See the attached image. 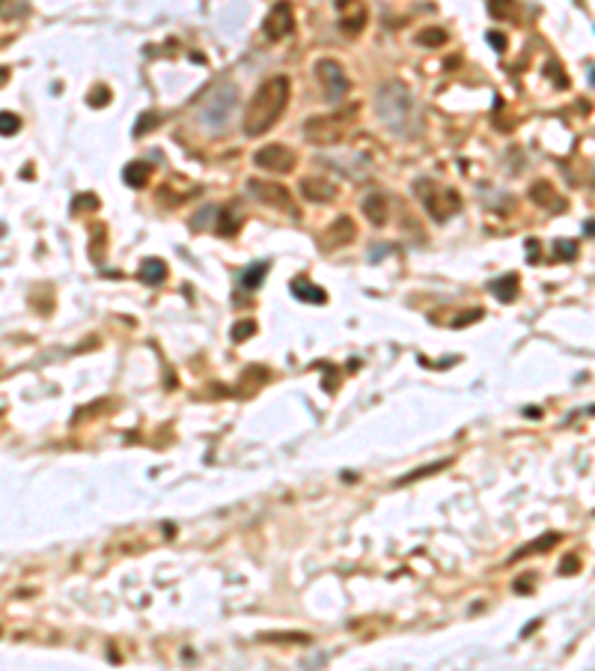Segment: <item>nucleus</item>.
Returning <instances> with one entry per match:
<instances>
[{
    "mask_svg": "<svg viewBox=\"0 0 595 671\" xmlns=\"http://www.w3.org/2000/svg\"><path fill=\"white\" fill-rule=\"evenodd\" d=\"M488 42L495 45L497 51H506V36L503 33H488Z\"/></svg>",
    "mask_w": 595,
    "mask_h": 671,
    "instance_id": "26",
    "label": "nucleus"
},
{
    "mask_svg": "<svg viewBox=\"0 0 595 671\" xmlns=\"http://www.w3.org/2000/svg\"><path fill=\"white\" fill-rule=\"evenodd\" d=\"M125 185H132V188H143V185L149 182V167L143 164V162H132L125 167V174H122Z\"/></svg>",
    "mask_w": 595,
    "mask_h": 671,
    "instance_id": "16",
    "label": "nucleus"
},
{
    "mask_svg": "<svg viewBox=\"0 0 595 671\" xmlns=\"http://www.w3.org/2000/svg\"><path fill=\"white\" fill-rule=\"evenodd\" d=\"M488 290H491V295H495L497 302H512V298L518 295V275H503L497 281H491Z\"/></svg>",
    "mask_w": 595,
    "mask_h": 671,
    "instance_id": "12",
    "label": "nucleus"
},
{
    "mask_svg": "<svg viewBox=\"0 0 595 671\" xmlns=\"http://www.w3.org/2000/svg\"><path fill=\"white\" fill-rule=\"evenodd\" d=\"M217 215H221V224H217V233H221V236H236V233H238L241 218L236 215V212H229V209H221V206H217Z\"/></svg>",
    "mask_w": 595,
    "mask_h": 671,
    "instance_id": "17",
    "label": "nucleus"
},
{
    "mask_svg": "<svg viewBox=\"0 0 595 671\" xmlns=\"http://www.w3.org/2000/svg\"><path fill=\"white\" fill-rule=\"evenodd\" d=\"M316 75H318V81L325 84L328 102H342L345 93H348L345 69H342L337 60H318V63H316Z\"/></svg>",
    "mask_w": 595,
    "mask_h": 671,
    "instance_id": "4",
    "label": "nucleus"
},
{
    "mask_svg": "<svg viewBox=\"0 0 595 671\" xmlns=\"http://www.w3.org/2000/svg\"><path fill=\"white\" fill-rule=\"evenodd\" d=\"M289 78L286 75H274L268 81L259 84V90L253 93L248 113H244V135L248 137H259L265 135L268 128L280 120V113L289 105Z\"/></svg>",
    "mask_w": 595,
    "mask_h": 671,
    "instance_id": "1",
    "label": "nucleus"
},
{
    "mask_svg": "<svg viewBox=\"0 0 595 671\" xmlns=\"http://www.w3.org/2000/svg\"><path fill=\"white\" fill-rule=\"evenodd\" d=\"M379 117L381 123L402 137H414L420 132V105L411 96V90L402 81H387L379 93Z\"/></svg>",
    "mask_w": 595,
    "mask_h": 671,
    "instance_id": "2",
    "label": "nucleus"
},
{
    "mask_svg": "<svg viewBox=\"0 0 595 671\" xmlns=\"http://www.w3.org/2000/svg\"><path fill=\"white\" fill-rule=\"evenodd\" d=\"M292 295L301 298V302H310V305H325L328 302V293L322 287H316V283L304 281V278L292 281Z\"/></svg>",
    "mask_w": 595,
    "mask_h": 671,
    "instance_id": "11",
    "label": "nucleus"
},
{
    "mask_svg": "<svg viewBox=\"0 0 595 671\" xmlns=\"http://www.w3.org/2000/svg\"><path fill=\"white\" fill-rule=\"evenodd\" d=\"M105 102H110V90H108V87H96V90L90 93V105H93V108H101Z\"/></svg>",
    "mask_w": 595,
    "mask_h": 671,
    "instance_id": "25",
    "label": "nucleus"
},
{
    "mask_svg": "<svg viewBox=\"0 0 595 671\" xmlns=\"http://www.w3.org/2000/svg\"><path fill=\"white\" fill-rule=\"evenodd\" d=\"M6 78H9V72H6V69H0V87L6 84Z\"/></svg>",
    "mask_w": 595,
    "mask_h": 671,
    "instance_id": "29",
    "label": "nucleus"
},
{
    "mask_svg": "<svg viewBox=\"0 0 595 671\" xmlns=\"http://www.w3.org/2000/svg\"><path fill=\"white\" fill-rule=\"evenodd\" d=\"M557 534H548V537H542L539 540V543H530V546H524V549H521L518 555H515V558H527V555H533V552H539V549H548V546H554L557 543Z\"/></svg>",
    "mask_w": 595,
    "mask_h": 671,
    "instance_id": "22",
    "label": "nucleus"
},
{
    "mask_svg": "<svg viewBox=\"0 0 595 671\" xmlns=\"http://www.w3.org/2000/svg\"><path fill=\"white\" fill-rule=\"evenodd\" d=\"M140 281L149 283V287H158V283L167 281V266L164 260H143L140 266Z\"/></svg>",
    "mask_w": 595,
    "mask_h": 671,
    "instance_id": "15",
    "label": "nucleus"
},
{
    "mask_svg": "<svg viewBox=\"0 0 595 671\" xmlns=\"http://www.w3.org/2000/svg\"><path fill=\"white\" fill-rule=\"evenodd\" d=\"M301 194L307 197L310 203H333V200H337V185L322 179V176H304Z\"/></svg>",
    "mask_w": 595,
    "mask_h": 671,
    "instance_id": "9",
    "label": "nucleus"
},
{
    "mask_svg": "<svg viewBox=\"0 0 595 671\" xmlns=\"http://www.w3.org/2000/svg\"><path fill=\"white\" fill-rule=\"evenodd\" d=\"M265 275H268V263H265V260H262V263H253L250 269H244L241 278H238L241 290H248V293L259 290V287H262V281H265Z\"/></svg>",
    "mask_w": 595,
    "mask_h": 671,
    "instance_id": "14",
    "label": "nucleus"
},
{
    "mask_svg": "<svg viewBox=\"0 0 595 671\" xmlns=\"http://www.w3.org/2000/svg\"><path fill=\"white\" fill-rule=\"evenodd\" d=\"M268 641H307V636H265Z\"/></svg>",
    "mask_w": 595,
    "mask_h": 671,
    "instance_id": "27",
    "label": "nucleus"
},
{
    "mask_svg": "<svg viewBox=\"0 0 595 671\" xmlns=\"http://www.w3.org/2000/svg\"><path fill=\"white\" fill-rule=\"evenodd\" d=\"M550 194H554V188H550V185L548 182H536L533 185V188H530V197L536 200V203H550Z\"/></svg>",
    "mask_w": 595,
    "mask_h": 671,
    "instance_id": "23",
    "label": "nucleus"
},
{
    "mask_svg": "<svg viewBox=\"0 0 595 671\" xmlns=\"http://www.w3.org/2000/svg\"><path fill=\"white\" fill-rule=\"evenodd\" d=\"M248 191L259 200V203H268V206H277V209H292V194H289L283 185H274V182H262V179H248Z\"/></svg>",
    "mask_w": 595,
    "mask_h": 671,
    "instance_id": "7",
    "label": "nucleus"
},
{
    "mask_svg": "<svg viewBox=\"0 0 595 671\" xmlns=\"http://www.w3.org/2000/svg\"><path fill=\"white\" fill-rule=\"evenodd\" d=\"M21 128V120L9 111H0V135H16Z\"/></svg>",
    "mask_w": 595,
    "mask_h": 671,
    "instance_id": "21",
    "label": "nucleus"
},
{
    "mask_svg": "<svg viewBox=\"0 0 595 671\" xmlns=\"http://www.w3.org/2000/svg\"><path fill=\"white\" fill-rule=\"evenodd\" d=\"M256 167L262 170H274V174H289V170L295 167V152L283 147V144H274V147H262L256 155H253Z\"/></svg>",
    "mask_w": 595,
    "mask_h": 671,
    "instance_id": "6",
    "label": "nucleus"
},
{
    "mask_svg": "<svg viewBox=\"0 0 595 671\" xmlns=\"http://www.w3.org/2000/svg\"><path fill=\"white\" fill-rule=\"evenodd\" d=\"M577 567V558H565V564H562V570H569V573H572V570Z\"/></svg>",
    "mask_w": 595,
    "mask_h": 671,
    "instance_id": "28",
    "label": "nucleus"
},
{
    "mask_svg": "<svg viewBox=\"0 0 595 671\" xmlns=\"http://www.w3.org/2000/svg\"><path fill=\"white\" fill-rule=\"evenodd\" d=\"M364 212L372 218V224L375 227H384V221H387V197L384 194H369L366 200H364Z\"/></svg>",
    "mask_w": 595,
    "mask_h": 671,
    "instance_id": "13",
    "label": "nucleus"
},
{
    "mask_svg": "<svg viewBox=\"0 0 595 671\" xmlns=\"http://www.w3.org/2000/svg\"><path fill=\"white\" fill-rule=\"evenodd\" d=\"M238 105V93L236 87H217L209 93V98L200 108V123L209 128V132H224V125L229 123L232 111Z\"/></svg>",
    "mask_w": 595,
    "mask_h": 671,
    "instance_id": "3",
    "label": "nucleus"
},
{
    "mask_svg": "<svg viewBox=\"0 0 595 671\" xmlns=\"http://www.w3.org/2000/svg\"><path fill=\"white\" fill-rule=\"evenodd\" d=\"M417 42H420V45H444V42H446V33L441 30V27H432V30L417 33Z\"/></svg>",
    "mask_w": 595,
    "mask_h": 671,
    "instance_id": "19",
    "label": "nucleus"
},
{
    "mask_svg": "<svg viewBox=\"0 0 595 671\" xmlns=\"http://www.w3.org/2000/svg\"><path fill=\"white\" fill-rule=\"evenodd\" d=\"M426 185L432 188V194H420V200H423V206L432 212L434 221H446L453 212L461 209V197L453 188H434L429 179H426Z\"/></svg>",
    "mask_w": 595,
    "mask_h": 671,
    "instance_id": "5",
    "label": "nucleus"
},
{
    "mask_svg": "<svg viewBox=\"0 0 595 671\" xmlns=\"http://www.w3.org/2000/svg\"><path fill=\"white\" fill-rule=\"evenodd\" d=\"M155 125H158V113H152V111L140 113V120H137V125H134V137H143L146 132H152Z\"/></svg>",
    "mask_w": 595,
    "mask_h": 671,
    "instance_id": "20",
    "label": "nucleus"
},
{
    "mask_svg": "<svg viewBox=\"0 0 595 671\" xmlns=\"http://www.w3.org/2000/svg\"><path fill=\"white\" fill-rule=\"evenodd\" d=\"M250 334H256V322H253V320H241V322L232 325V340H236V344L248 340Z\"/></svg>",
    "mask_w": 595,
    "mask_h": 671,
    "instance_id": "18",
    "label": "nucleus"
},
{
    "mask_svg": "<svg viewBox=\"0 0 595 671\" xmlns=\"http://www.w3.org/2000/svg\"><path fill=\"white\" fill-rule=\"evenodd\" d=\"M352 239H354V221L348 218V215H340V218L322 233V248H325V251L340 248V245H348Z\"/></svg>",
    "mask_w": 595,
    "mask_h": 671,
    "instance_id": "10",
    "label": "nucleus"
},
{
    "mask_svg": "<svg viewBox=\"0 0 595 671\" xmlns=\"http://www.w3.org/2000/svg\"><path fill=\"white\" fill-rule=\"evenodd\" d=\"M557 256H562V260H574L577 245H574V242H569V239H560L557 242Z\"/></svg>",
    "mask_w": 595,
    "mask_h": 671,
    "instance_id": "24",
    "label": "nucleus"
},
{
    "mask_svg": "<svg viewBox=\"0 0 595 671\" xmlns=\"http://www.w3.org/2000/svg\"><path fill=\"white\" fill-rule=\"evenodd\" d=\"M292 27H295L292 6H289V4H274V9L268 12V18H265V36L277 42V39L292 33Z\"/></svg>",
    "mask_w": 595,
    "mask_h": 671,
    "instance_id": "8",
    "label": "nucleus"
}]
</instances>
